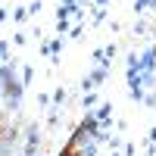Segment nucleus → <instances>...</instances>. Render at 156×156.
Wrapping results in <instances>:
<instances>
[{
    "label": "nucleus",
    "mask_w": 156,
    "mask_h": 156,
    "mask_svg": "<svg viewBox=\"0 0 156 156\" xmlns=\"http://www.w3.org/2000/svg\"><path fill=\"white\" fill-rule=\"evenodd\" d=\"M112 156H125V153H112Z\"/></svg>",
    "instance_id": "obj_3"
},
{
    "label": "nucleus",
    "mask_w": 156,
    "mask_h": 156,
    "mask_svg": "<svg viewBox=\"0 0 156 156\" xmlns=\"http://www.w3.org/2000/svg\"><path fill=\"white\" fill-rule=\"evenodd\" d=\"M94 103H97V94H90V90H87V94H84V106H94Z\"/></svg>",
    "instance_id": "obj_2"
},
{
    "label": "nucleus",
    "mask_w": 156,
    "mask_h": 156,
    "mask_svg": "<svg viewBox=\"0 0 156 156\" xmlns=\"http://www.w3.org/2000/svg\"><path fill=\"white\" fill-rule=\"evenodd\" d=\"M109 115H112V106H109V103H103V106H100V109L94 112V119H97V122H103V125H106V122H109Z\"/></svg>",
    "instance_id": "obj_1"
}]
</instances>
